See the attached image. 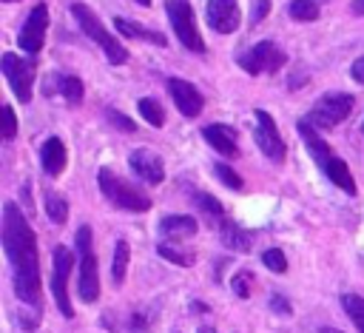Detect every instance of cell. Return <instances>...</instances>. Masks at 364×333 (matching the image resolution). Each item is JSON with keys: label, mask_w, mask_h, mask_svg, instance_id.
<instances>
[{"label": "cell", "mask_w": 364, "mask_h": 333, "mask_svg": "<svg viewBox=\"0 0 364 333\" xmlns=\"http://www.w3.org/2000/svg\"><path fill=\"white\" fill-rule=\"evenodd\" d=\"M3 250L11 268V285L23 307H31L37 316L43 310V276H40V253L37 236L23 216V211L9 199L3 202V228H0Z\"/></svg>", "instance_id": "obj_1"}, {"label": "cell", "mask_w": 364, "mask_h": 333, "mask_svg": "<svg viewBox=\"0 0 364 333\" xmlns=\"http://www.w3.org/2000/svg\"><path fill=\"white\" fill-rule=\"evenodd\" d=\"M296 131H299V137L304 139V145H307L313 162L321 168V174H324L336 188H341L347 196H355L358 188H355V179H353V174H350V165H347L341 157L333 154V148L324 142V137H321L304 117L296 122Z\"/></svg>", "instance_id": "obj_2"}, {"label": "cell", "mask_w": 364, "mask_h": 333, "mask_svg": "<svg viewBox=\"0 0 364 333\" xmlns=\"http://www.w3.org/2000/svg\"><path fill=\"white\" fill-rule=\"evenodd\" d=\"M68 11L74 14V20H77V26L82 28V34H85L88 40H94V43L105 51V57H108L111 65H125V63L131 60L128 48H125V46H122V43L102 26L100 14H97L91 6H85V3H71Z\"/></svg>", "instance_id": "obj_3"}, {"label": "cell", "mask_w": 364, "mask_h": 333, "mask_svg": "<svg viewBox=\"0 0 364 333\" xmlns=\"http://www.w3.org/2000/svg\"><path fill=\"white\" fill-rule=\"evenodd\" d=\"M97 185H100L102 196H105L114 208H122V211H131V213H145V211H151V205H154L151 196H148L139 185L122 179V176L114 174L111 168H100Z\"/></svg>", "instance_id": "obj_4"}, {"label": "cell", "mask_w": 364, "mask_h": 333, "mask_svg": "<svg viewBox=\"0 0 364 333\" xmlns=\"http://www.w3.org/2000/svg\"><path fill=\"white\" fill-rule=\"evenodd\" d=\"M74 250H77V265H80V279H77V293L82 302H97L100 299V270H97V253H94V233L91 225H80L74 233Z\"/></svg>", "instance_id": "obj_5"}, {"label": "cell", "mask_w": 364, "mask_h": 333, "mask_svg": "<svg viewBox=\"0 0 364 333\" xmlns=\"http://www.w3.org/2000/svg\"><path fill=\"white\" fill-rule=\"evenodd\" d=\"M353 105H355V97H353V94H347V91H327V94H321V97L313 102V108L307 111L304 120H307L316 131H330V128L341 125V122L350 117Z\"/></svg>", "instance_id": "obj_6"}, {"label": "cell", "mask_w": 364, "mask_h": 333, "mask_svg": "<svg viewBox=\"0 0 364 333\" xmlns=\"http://www.w3.org/2000/svg\"><path fill=\"white\" fill-rule=\"evenodd\" d=\"M0 71L11 88V94L28 105L31 102V91H34V71H37V60L34 57H17L14 51H3L0 57Z\"/></svg>", "instance_id": "obj_7"}, {"label": "cell", "mask_w": 364, "mask_h": 333, "mask_svg": "<svg viewBox=\"0 0 364 333\" xmlns=\"http://www.w3.org/2000/svg\"><path fill=\"white\" fill-rule=\"evenodd\" d=\"M165 14L171 20L173 34L179 37V43L188 51H193V54H205L208 51L205 37L196 28V14H193V9H191L188 0H165Z\"/></svg>", "instance_id": "obj_8"}, {"label": "cell", "mask_w": 364, "mask_h": 333, "mask_svg": "<svg viewBox=\"0 0 364 333\" xmlns=\"http://www.w3.org/2000/svg\"><path fill=\"white\" fill-rule=\"evenodd\" d=\"M77 265V250H68L65 245H57L54 253H51V296H54V305L57 310L71 319L74 316V307H71V299H68V276Z\"/></svg>", "instance_id": "obj_9"}, {"label": "cell", "mask_w": 364, "mask_h": 333, "mask_svg": "<svg viewBox=\"0 0 364 333\" xmlns=\"http://www.w3.org/2000/svg\"><path fill=\"white\" fill-rule=\"evenodd\" d=\"M236 63H239V68H242L245 74L259 77V74H273V71H279V68L287 63V54H284L273 40H259V43H253L247 51H242V54L236 57Z\"/></svg>", "instance_id": "obj_10"}, {"label": "cell", "mask_w": 364, "mask_h": 333, "mask_svg": "<svg viewBox=\"0 0 364 333\" xmlns=\"http://www.w3.org/2000/svg\"><path fill=\"white\" fill-rule=\"evenodd\" d=\"M253 117H256V128H253V142H256V148H259L270 162H284L287 145H284V139H282V134H279V128H276V120H273L264 108H256Z\"/></svg>", "instance_id": "obj_11"}, {"label": "cell", "mask_w": 364, "mask_h": 333, "mask_svg": "<svg viewBox=\"0 0 364 333\" xmlns=\"http://www.w3.org/2000/svg\"><path fill=\"white\" fill-rule=\"evenodd\" d=\"M46 28H48V6H46V3H37V6L28 11V17L23 20V26H20L17 46H20L28 57L40 54V48L46 46Z\"/></svg>", "instance_id": "obj_12"}, {"label": "cell", "mask_w": 364, "mask_h": 333, "mask_svg": "<svg viewBox=\"0 0 364 333\" xmlns=\"http://www.w3.org/2000/svg\"><path fill=\"white\" fill-rule=\"evenodd\" d=\"M205 23L219 34H233L242 23L239 0H208L205 3Z\"/></svg>", "instance_id": "obj_13"}, {"label": "cell", "mask_w": 364, "mask_h": 333, "mask_svg": "<svg viewBox=\"0 0 364 333\" xmlns=\"http://www.w3.org/2000/svg\"><path fill=\"white\" fill-rule=\"evenodd\" d=\"M168 91L179 108L182 117H199L202 108H205V97L202 91L191 83V80H182V77H168Z\"/></svg>", "instance_id": "obj_14"}, {"label": "cell", "mask_w": 364, "mask_h": 333, "mask_svg": "<svg viewBox=\"0 0 364 333\" xmlns=\"http://www.w3.org/2000/svg\"><path fill=\"white\" fill-rule=\"evenodd\" d=\"M128 168H131L142 182H148V185H159V182L165 179V162H162V157H159L156 151H151V148H134V151L128 154Z\"/></svg>", "instance_id": "obj_15"}, {"label": "cell", "mask_w": 364, "mask_h": 333, "mask_svg": "<svg viewBox=\"0 0 364 333\" xmlns=\"http://www.w3.org/2000/svg\"><path fill=\"white\" fill-rule=\"evenodd\" d=\"M202 139H205L216 154H222V157H228V159H233V157L242 154V151H239V131H236L233 125L208 122V125H202Z\"/></svg>", "instance_id": "obj_16"}, {"label": "cell", "mask_w": 364, "mask_h": 333, "mask_svg": "<svg viewBox=\"0 0 364 333\" xmlns=\"http://www.w3.org/2000/svg\"><path fill=\"white\" fill-rule=\"evenodd\" d=\"M48 80H51V83L43 88V94H48V97H51V94H60L71 108H77V105L82 102L85 85H82V80H80L77 74H60V71H57V74H51Z\"/></svg>", "instance_id": "obj_17"}, {"label": "cell", "mask_w": 364, "mask_h": 333, "mask_svg": "<svg viewBox=\"0 0 364 333\" xmlns=\"http://www.w3.org/2000/svg\"><path fill=\"white\" fill-rule=\"evenodd\" d=\"M159 236L165 239V242H179V239H191V236H196V231H199V222L193 219V216H188V213H168V216H162L159 219Z\"/></svg>", "instance_id": "obj_18"}, {"label": "cell", "mask_w": 364, "mask_h": 333, "mask_svg": "<svg viewBox=\"0 0 364 333\" xmlns=\"http://www.w3.org/2000/svg\"><path fill=\"white\" fill-rule=\"evenodd\" d=\"M65 162H68V151H65L63 139L60 137H48L40 145V165H43L46 176H60L65 171Z\"/></svg>", "instance_id": "obj_19"}, {"label": "cell", "mask_w": 364, "mask_h": 333, "mask_svg": "<svg viewBox=\"0 0 364 333\" xmlns=\"http://www.w3.org/2000/svg\"><path fill=\"white\" fill-rule=\"evenodd\" d=\"M216 231H219V239H222V245H225L228 250L247 253V250L253 248V233H250L247 228H242L239 222H233L230 216H228V219H222Z\"/></svg>", "instance_id": "obj_20"}, {"label": "cell", "mask_w": 364, "mask_h": 333, "mask_svg": "<svg viewBox=\"0 0 364 333\" xmlns=\"http://www.w3.org/2000/svg\"><path fill=\"white\" fill-rule=\"evenodd\" d=\"M114 28L122 34V37H131V40H142V43H151V46H159L165 48L168 46V37L156 28H148L142 23H134V20H125V17H114Z\"/></svg>", "instance_id": "obj_21"}, {"label": "cell", "mask_w": 364, "mask_h": 333, "mask_svg": "<svg viewBox=\"0 0 364 333\" xmlns=\"http://www.w3.org/2000/svg\"><path fill=\"white\" fill-rule=\"evenodd\" d=\"M191 202H193V208H196L210 225H216V228H219L222 219H228L222 202H219L213 194H208V191H193V194H191Z\"/></svg>", "instance_id": "obj_22"}, {"label": "cell", "mask_w": 364, "mask_h": 333, "mask_svg": "<svg viewBox=\"0 0 364 333\" xmlns=\"http://www.w3.org/2000/svg\"><path fill=\"white\" fill-rule=\"evenodd\" d=\"M43 208H46V216L54 222V225H65L68 219V199L51 188L43 191Z\"/></svg>", "instance_id": "obj_23"}, {"label": "cell", "mask_w": 364, "mask_h": 333, "mask_svg": "<svg viewBox=\"0 0 364 333\" xmlns=\"http://www.w3.org/2000/svg\"><path fill=\"white\" fill-rule=\"evenodd\" d=\"M128 259H131V248H128V239H117L114 242V256H111V282L119 287L125 282V273H128Z\"/></svg>", "instance_id": "obj_24"}, {"label": "cell", "mask_w": 364, "mask_h": 333, "mask_svg": "<svg viewBox=\"0 0 364 333\" xmlns=\"http://www.w3.org/2000/svg\"><path fill=\"white\" fill-rule=\"evenodd\" d=\"M136 111H139V117H142L148 125H154V128H162V125H165V111H162L159 100H154V97H139V100H136Z\"/></svg>", "instance_id": "obj_25"}, {"label": "cell", "mask_w": 364, "mask_h": 333, "mask_svg": "<svg viewBox=\"0 0 364 333\" xmlns=\"http://www.w3.org/2000/svg\"><path fill=\"white\" fill-rule=\"evenodd\" d=\"M156 253H159L162 259L179 265V268H191V265L196 262V253H193V250H182V248H176L173 242H159V245H156Z\"/></svg>", "instance_id": "obj_26"}, {"label": "cell", "mask_w": 364, "mask_h": 333, "mask_svg": "<svg viewBox=\"0 0 364 333\" xmlns=\"http://www.w3.org/2000/svg\"><path fill=\"white\" fill-rule=\"evenodd\" d=\"M287 14L299 23H313V20H318V3L316 0H290Z\"/></svg>", "instance_id": "obj_27"}, {"label": "cell", "mask_w": 364, "mask_h": 333, "mask_svg": "<svg viewBox=\"0 0 364 333\" xmlns=\"http://www.w3.org/2000/svg\"><path fill=\"white\" fill-rule=\"evenodd\" d=\"M341 307H344V313L355 322V327H364V296L341 293Z\"/></svg>", "instance_id": "obj_28"}, {"label": "cell", "mask_w": 364, "mask_h": 333, "mask_svg": "<svg viewBox=\"0 0 364 333\" xmlns=\"http://www.w3.org/2000/svg\"><path fill=\"white\" fill-rule=\"evenodd\" d=\"M213 174H216V179H219L222 185H228L230 191H242V188H245V179H242L228 162H216V165H213Z\"/></svg>", "instance_id": "obj_29"}, {"label": "cell", "mask_w": 364, "mask_h": 333, "mask_svg": "<svg viewBox=\"0 0 364 333\" xmlns=\"http://www.w3.org/2000/svg\"><path fill=\"white\" fill-rule=\"evenodd\" d=\"M262 265H264L267 270H273V273H284V270H287V256H284V250H279V248H267V250L262 253Z\"/></svg>", "instance_id": "obj_30"}, {"label": "cell", "mask_w": 364, "mask_h": 333, "mask_svg": "<svg viewBox=\"0 0 364 333\" xmlns=\"http://www.w3.org/2000/svg\"><path fill=\"white\" fill-rule=\"evenodd\" d=\"M230 287H233V293L239 299H247L250 290H253V273L250 270H236L233 279H230Z\"/></svg>", "instance_id": "obj_31"}, {"label": "cell", "mask_w": 364, "mask_h": 333, "mask_svg": "<svg viewBox=\"0 0 364 333\" xmlns=\"http://www.w3.org/2000/svg\"><path fill=\"white\" fill-rule=\"evenodd\" d=\"M105 120H108L114 128L125 131V134H134V131H136V122H134L131 117H125L122 111H117V108H105Z\"/></svg>", "instance_id": "obj_32"}, {"label": "cell", "mask_w": 364, "mask_h": 333, "mask_svg": "<svg viewBox=\"0 0 364 333\" xmlns=\"http://www.w3.org/2000/svg\"><path fill=\"white\" fill-rule=\"evenodd\" d=\"M17 137V117L11 105H3V139H14Z\"/></svg>", "instance_id": "obj_33"}, {"label": "cell", "mask_w": 364, "mask_h": 333, "mask_svg": "<svg viewBox=\"0 0 364 333\" xmlns=\"http://www.w3.org/2000/svg\"><path fill=\"white\" fill-rule=\"evenodd\" d=\"M151 322H154V316H151V313H142V310H136V313L128 319V330H131V333H148Z\"/></svg>", "instance_id": "obj_34"}, {"label": "cell", "mask_w": 364, "mask_h": 333, "mask_svg": "<svg viewBox=\"0 0 364 333\" xmlns=\"http://www.w3.org/2000/svg\"><path fill=\"white\" fill-rule=\"evenodd\" d=\"M270 310H273V313H279V316H290V313H293L290 302H287L282 293H273V296H270Z\"/></svg>", "instance_id": "obj_35"}, {"label": "cell", "mask_w": 364, "mask_h": 333, "mask_svg": "<svg viewBox=\"0 0 364 333\" xmlns=\"http://www.w3.org/2000/svg\"><path fill=\"white\" fill-rule=\"evenodd\" d=\"M267 11H270V0H256V6H253V17H250V26L262 23V20L267 17Z\"/></svg>", "instance_id": "obj_36"}, {"label": "cell", "mask_w": 364, "mask_h": 333, "mask_svg": "<svg viewBox=\"0 0 364 333\" xmlns=\"http://www.w3.org/2000/svg\"><path fill=\"white\" fill-rule=\"evenodd\" d=\"M350 77H353L355 83H364V54H361L358 60H353V65H350Z\"/></svg>", "instance_id": "obj_37"}, {"label": "cell", "mask_w": 364, "mask_h": 333, "mask_svg": "<svg viewBox=\"0 0 364 333\" xmlns=\"http://www.w3.org/2000/svg\"><path fill=\"white\" fill-rule=\"evenodd\" d=\"M350 11H353L355 17H364V0H353V3H350Z\"/></svg>", "instance_id": "obj_38"}, {"label": "cell", "mask_w": 364, "mask_h": 333, "mask_svg": "<svg viewBox=\"0 0 364 333\" xmlns=\"http://www.w3.org/2000/svg\"><path fill=\"white\" fill-rule=\"evenodd\" d=\"M193 310H196V313H208L210 307H208V305H202V302H193Z\"/></svg>", "instance_id": "obj_39"}, {"label": "cell", "mask_w": 364, "mask_h": 333, "mask_svg": "<svg viewBox=\"0 0 364 333\" xmlns=\"http://www.w3.org/2000/svg\"><path fill=\"white\" fill-rule=\"evenodd\" d=\"M318 333H344V330H338V327H318Z\"/></svg>", "instance_id": "obj_40"}, {"label": "cell", "mask_w": 364, "mask_h": 333, "mask_svg": "<svg viewBox=\"0 0 364 333\" xmlns=\"http://www.w3.org/2000/svg\"><path fill=\"white\" fill-rule=\"evenodd\" d=\"M196 333H216V330H213V327H210V324H202V327H199V330H196Z\"/></svg>", "instance_id": "obj_41"}, {"label": "cell", "mask_w": 364, "mask_h": 333, "mask_svg": "<svg viewBox=\"0 0 364 333\" xmlns=\"http://www.w3.org/2000/svg\"><path fill=\"white\" fill-rule=\"evenodd\" d=\"M134 3H139V6H145V9L151 6V0H134Z\"/></svg>", "instance_id": "obj_42"}, {"label": "cell", "mask_w": 364, "mask_h": 333, "mask_svg": "<svg viewBox=\"0 0 364 333\" xmlns=\"http://www.w3.org/2000/svg\"><path fill=\"white\" fill-rule=\"evenodd\" d=\"M3 3H17V0H3Z\"/></svg>", "instance_id": "obj_43"}, {"label": "cell", "mask_w": 364, "mask_h": 333, "mask_svg": "<svg viewBox=\"0 0 364 333\" xmlns=\"http://www.w3.org/2000/svg\"><path fill=\"white\" fill-rule=\"evenodd\" d=\"M361 134H364V122H361Z\"/></svg>", "instance_id": "obj_44"}, {"label": "cell", "mask_w": 364, "mask_h": 333, "mask_svg": "<svg viewBox=\"0 0 364 333\" xmlns=\"http://www.w3.org/2000/svg\"><path fill=\"white\" fill-rule=\"evenodd\" d=\"M358 330H361V333H364V327H358Z\"/></svg>", "instance_id": "obj_45"}]
</instances>
